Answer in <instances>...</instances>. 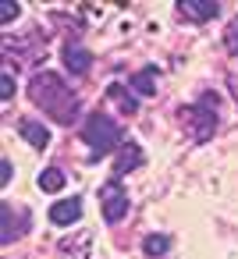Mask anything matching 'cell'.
<instances>
[{
  "label": "cell",
  "instance_id": "1",
  "mask_svg": "<svg viewBox=\"0 0 238 259\" xmlns=\"http://www.w3.org/2000/svg\"><path fill=\"white\" fill-rule=\"evenodd\" d=\"M29 96L36 107H43V114H50L57 124H71L78 117V96L71 93V85L54 75V71H36L29 82Z\"/></svg>",
  "mask_w": 238,
  "mask_h": 259
},
{
  "label": "cell",
  "instance_id": "2",
  "mask_svg": "<svg viewBox=\"0 0 238 259\" xmlns=\"http://www.w3.org/2000/svg\"><path fill=\"white\" fill-rule=\"evenodd\" d=\"M82 142H86L96 156H103V153H110V149L121 146V124H117L107 110H93V114L86 117V124H82Z\"/></svg>",
  "mask_w": 238,
  "mask_h": 259
},
{
  "label": "cell",
  "instance_id": "3",
  "mask_svg": "<svg viewBox=\"0 0 238 259\" xmlns=\"http://www.w3.org/2000/svg\"><path fill=\"white\" fill-rule=\"evenodd\" d=\"M188 121H192V135L195 142H206L217 132V96L206 93L195 107H188Z\"/></svg>",
  "mask_w": 238,
  "mask_h": 259
},
{
  "label": "cell",
  "instance_id": "4",
  "mask_svg": "<svg viewBox=\"0 0 238 259\" xmlns=\"http://www.w3.org/2000/svg\"><path fill=\"white\" fill-rule=\"evenodd\" d=\"M100 209H103V220H107V224H117V220L128 213V192L121 188L117 178H110V181L100 188Z\"/></svg>",
  "mask_w": 238,
  "mask_h": 259
},
{
  "label": "cell",
  "instance_id": "5",
  "mask_svg": "<svg viewBox=\"0 0 238 259\" xmlns=\"http://www.w3.org/2000/svg\"><path fill=\"white\" fill-rule=\"evenodd\" d=\"M0 217H4V231H0V241L4 245H11V241H18L25 231H29V209H15L11 202H4L0 206Z\"/></svg>",
  "mask_w": 238,
  "mask_h": 259
},
{
  "label": "cell",
  "instance_id": "6",
  "mask_svg": "<svg viewBox=\"0 0 238 259\" xmlns=\"http://www.w3.org/2000/svg\"><path fill=\"white\" fill-rule=\"evenodd\" d=\"M217 11H220L217 0H181V4H178V15H181L185 22H192V25H206V22H213Z\"/></svg>",
  "mask_w": 238,
  "mask_h": 259
},
{
  "label": "cell",
  "instance_id": "7",
  "mask_svg": "<svg viewBox=\"0 0 238 259\" xmlns=\"http://www.w3.org/2000/svg\"><path fill=\"white\" fill-rule=\"evenodd\" d=\"M47 217H50L54 227H71V224L82 220V199H78V195H71V199H57V202L50 206Z\"/></svg>",
  "mask_w": 238,
  "mask_h": 259
},
{
  "label": "cell",
  "instance_id": "8",
  "mask_svg": "<svg viewBox=\"0 0 238 259\" xmlns=\"http://www.w3.org/2000/svg\"><path fill=\"white\" fill-rule=\"evenodd\" d=\"M61 61H64V68H68L71 75H86V71L93 68V54H89L86 47H78V43H64Z\"/></svg>",
  "mask_w": 238,
  "mask_h": 259
},
{
  "label": "cell",
  "instance_id": "9",
  "mask_svg": "<svg viewBox=\"0 0 238 259\" xmlns=\"http://www.w3.org/2000/svg\"><path fill=\"white\" fill-rule=\"evenodd\" d=\"M18 132H22L25 142L36 146V149H47V146H50V132H47V124H39L36 117H22V121H18Z\"/></svg>",
  "mask_w": 238,
  "mask_h": 259
},
{
  "label": "cell",
  "instance_id": "10",
  "mask_svg": "<svg viewBox=\"0 0 238 259\" xmlns=\"http://www.w3.org/2000/svg\"><path fill=\"white\" fill-rule=\"evenodd\" d=\"M142 149L139 146H125L121 153H117V163H114V178L121 181V174H128V170H135V167H142Z\"/></svg>",
  "mask_w": 238,
  "mask_h": 259
},
{
  "label": "cell",
  "instance_id": "11",
  "mask_svg": "<svg viewBox=\"0 0 238 259\" xmlns=\"http://www.w3.org/2000/svg\"><path fill=\"white\" fill-rule=\"evenodd\" d=\"M132 89L139 96H153L156 93V68H142L135 78H132Z\"/></svg>",
  "mask_w": 238,
  "mask_h": 259
},
{
  "label": "cell",
  "instance_id": "12",
  "mask_svg": "<svg viewBox=\"0 0 238 259\" xmlns=\"http://www.w3.org/2000/svg\"><path fill=\"white\" fill-rule=\"evenodd\" d=\"M39 188H43V192H61V188H64V170H61V167H47V170L39 174Z\"/></svg>",
  "mask_w": 238,
  "mask_h": 259
},
{
  "label": "cell",
  "instance_id": "13",
  "mask_svg": "<svg viewBox=\"0 0 238 259\" xmlns=\"http://www.w3.org/2000/svg\"><path fill=\"white\" fill-rule=\"evenodd\" d=\"M167 248H171V238H167V234H149V238L142 241V252L153 255V259H156V255H167Z\"/></svg>",
  "mask_w": 238,
  "mask_h": 259
},
{
  "label": "cell",
  "instance_id": "14",
  "mask_svg": "<svg viewBox=\"0 0 238 259\" xmlns=\"http://www.w3.org/2000/svg\"><path fill=\"white\" fill-rule=\"evenodd\" d=\"M107 96H117V100L125 103V114H135V110H139V103H135V96H128V89H125L121 82H114V85L107 89Z\"/></svg>",
  "mask_w": 238,
  "mask_h": 259
},
{
  "label": "cell",
  "instance_id": "15",
  "mask_svg": "<svg viewBox=\"0 0 238 259\" xmlns=\"http://www.w3.org/2000/svg\"><path fill=\"white\" fill-rule=\"evenodd\" d=\"M224 47H227V54L231 57H238V15L227 22V29H224Z\"/></svg>",
  "mask_w": 238,
  "mask_h": 259
},
{
  "label": "cell",
  "instance_id": "16",
  "mask_svg": "<svg viewBox=\"0 0 238 259\" xmlns=\"http://www.w3.org/2000/svg\"><path fill=\"white\" fill-rule=\"evenodd\" d=\"M18 15H22V8L15 4V0H0V22H4V25H11Z\"/></svg>",
  "mask_w": 238,
  "mask_h": 259
},
{
  "label": "cell",
  "instance_id": "17",
  "mask_svg": "<svg viewBox=\"0 0 238 259\" xmlns=\"http://www.w3.org/2000/svg\"><path fill=\"white\" fill-rule=\"evenodd\" d=\"M0 96H4V103H11V96H15V78H11V71L0 75Z\"/></svg>",
  "mask_w": 238,
  "mask_h": 259
},
{
  "label": "cell",
  "instance_id": "18",
  "mask_svg": "<svg viewBox=\"0 0 238 259\" xmlns=\"http://www.w3.org/2000/svg\"><path fill=\"white\" fill-rule=\"evenodd\" d=\"M0 185H11V160H0Z\"/></svg>",
  "mask_w": 238,
  "mask_h": 259
},
{
  "label": "cell",
  "instance_id": "19",
  "mask_svg": "<svg viewBox=\"0 0 238 259\" xmlns=\"http://www.w3.org/2000/svg\"><path fill=\"white\" fill-rule=\"evenodd\" d=\"M231 89H234V96H238V78H231Z\"/></svg>",
  "mask_w": 238,
  "mask_h": 259
}]
</instances>
